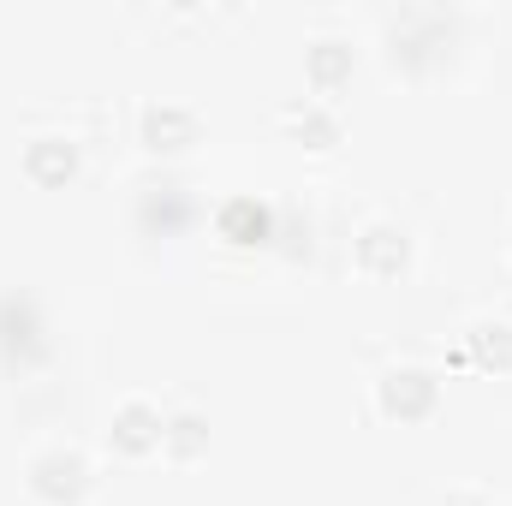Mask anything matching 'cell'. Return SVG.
I'll use <instances>...</instances> for the list:
<instances>
[{
  "label": "cell",
  "mask_w": 512,
  "mask_h": 506,
  "mask_svg": "<svg viewBox=\"0 0 512 506\" xmlns=\"http://www.w3.org/2000/svg\"><path fill=\"white\" fill-rule=\"evenodd\" d=\"M441 405V381L429 370H387L376 381V411L387 423H429Z\"/></svg>",
  "instance_id": "obj_2"
},
{
  "label": "cell",
  "mask_w": 512,
  "mask_h": 506,
  "mask_svg": "<svg viewBox=\"0 0 512 506\" xmlns=\"http://www.w3.org/2000/svg\"><path fill=\"white\" fill-rule=\"evenodd\" d=\"M78 173V143L72 137H30L24 143V179L42 191H60Z\"/></svg>",
  "instance_id": "obj_6"
},
{
  "label": "cell",
  "mask_w": 512,
  "mask_h": 506,
  "mask_svg": "<svg viewBox=\"0 0 512 506\" xmlns=\"http://www.w3.org/2000/svg\"><path fill=\"white\" fill-rule=\"evenodd\" d=\"M304 72H310V90H316V96H334V90L352 84V48H346L340 36H322V42H310Z\"/></svg>",
  "instance_id": "obj_9"
},
{
  "label": "cell",
  "mask_w": 512,
  "mask_h": 506,
  "mask_svg": "<svg viewBox=\"0 0 512 506\" xmlns=\"http://www.w3.org/2000/svg\"><path fill=\"white\" fill-rule=\"evenodd\" d=\"M0 358H6V364H18V370H30V364H42V358H48L42 310H36V298H30V292H6V298H0Z\"/></svg>",
  "instance_id": "obj_3"
},
{
  "label": "cell",
  "mask_w": 512,
  "mask_h": 506,
  "mask_svg": "<svg viewBox=\"0 0 512 506\" xmlns=\"http://www.w3.org/2000/svg\"><path fill=\"white\" fill-rule=\"evenodd\" d=\"M161 435H167V417H161V405L143 399V393L120 399L114 417H108V441H114L120 459H149V453H161Z\"/></svg>",
  "instance_id": "obj_4"
},
{
  "label": "cell",
  "mask_w": 512,
  "mask_h": 506,
  "mask_svg": "<svg viewBox=\"0 0 512 506\" xmlns=\"http://www.w3.org/2000/svg\"><path fill=\"white\" fill-rule=\"evenodd\" d=\"M161 453H167L173 465L203 459V453H209V417H203V411H173V417H167V435H161Z\"/></svg>",
  "instance_id": "obj_10"
},
{
  "label": "cell",
  "mask_w": 512,
  "mask_h": 506,
  "mask_svg": "<svg viewBox=\"0 0 512 506\" xmlns=\"http://www.w3.org/2000/svg\"><path fill=\"white\" fill-rule=\"evenodd\" d=\"M24 489L42 506H84V495H90V465H84L72 447H48V453L30 459Z\"/></svg>",
  "instance_id": "obj_1"
},
{
  "label": "cell",
  "mask_w": 512,
  "mask_h": 506,
  "mask_svg": "<svg viewBox=\"0 0 512 506\" xmlns=\"http://www.w3.org/2000/svg\"><path fill=\"white\" fill-rule=\"evenodd\" d=\"M465 358H471L477 370L507 376L512 370V328L507 322H483V328H471V334H465Z\"/></svg>",
  "instance_id": "obj_11"
},
{
  "label": "cell",
  "mask_w": 512,
  "mask_h": 506,
  "mask_svg": "<svg viewBox=\"0 0 512 506\" xmlns=\"http://www.w3.org/2000/svg\"><path fill=\"white\" fill-rule=\"evenodd\" d=\"M215 233H221L227 245H268V239H274V209H268L262 197H233V203H221Z\"/></svg>",
  "instance_id": "obj_7"
},
{
  "label": "cell",
  "mask_w": 512,
  "mask_h": 506,
  "mask_svg": "<svg viewBox=\"0 0 512 506\" xmlns=\"http://www.w3.org/2000/svg\"><path fill=\"white\" fill-rule=\"evenodd\" d=\"M280 126L292 131L298 143H310V149H334V143H340V120H334L322 102H298V108H286Z\"/></svg>",
  "instance_id": "obj_12"
},
{
  "label": "cell",
  "mask_w": 512,
  "mask_h": 506,
  "mask_svg": "<svg viewBox=\"0 0 512 506\" xmlns=\"http://www.w3.org/2000/svg\"><path fill=\"white\" fill-rule=\"evenodd\" d=\"M358 274L364 280H399L405 274V262H411V239H405V227H393V221H370L364 233H358Z\"/></svg>",
  "instance_id": "obj_5"
},
{
  "label": "cell",
  "mask_w": 512,
  "mask_h": 506,
  "mask_svg": "<svg viewBox=\"0 0 512 506\" xmlns=\"http://www.w3.org/2000/svg\"><path fill=\"white\" fill-rule=\"evenodd\" d=\"M197 114L191 108H173V102H161V108H143V143L155 149V155H179V149H191L197 143Z\"/></svg>",
  "instance_id": "obj_8"
}]
</instances>
